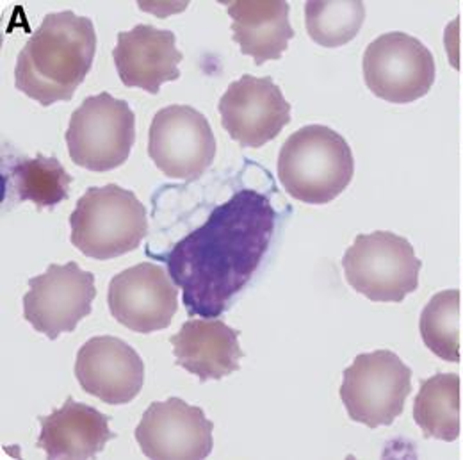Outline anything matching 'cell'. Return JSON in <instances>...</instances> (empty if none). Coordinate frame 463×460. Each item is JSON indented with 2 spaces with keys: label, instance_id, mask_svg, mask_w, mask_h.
I'll return each instance as SVG.
<instances>
[{
  "label": "cell",
  "instance_id": "obj_1",
  "mask_svg": "<svg viewBox=\"0 0 463 460\" xmlns=\"http://www.w3.org/2000/svg\"><path fill=\"white\" fill-rule=\"evenodd\" d=\"M277 227L268 195L244 187L166 254L168 273L189 316L218 318L251 281Z\"/></svg>",
  "mask_w": 463,
  "mask_h": 460
},
{
  "label": "cell",
  "instance_id": "obj_2",
  "mask_svg": "<svg viewBox=\"0 0 463 460\" xmlns=\"http://www.w3.org/2000/svg\"><path fill=\"white\" fill-rule=\"evenodd\" d=\"M95 54L91 18L70 9L49 13L18 54L14 86L43 108L68 102L88 77Z\"/></svg>",
  "mask_w": 463,
  "mask_h": 460
},
{
  "label": "cell",
  "instance_id": "obj_3",
  "mask_svg": "<svg viewBox=\"0 0 463 460\" xmlns=\"http://www.w3.org/2000/svg\"><path fill=\"white\" fill-rule=\"evenodd\" d=\"M277 170L280 184L294 200L325 206L335 200L353 180L354 159L351 147L339 132L312 123L286 139Z\"/></svg>",
  "mask_w": 463,
  "mask_h": 460
},
{
  "label": "cell",
  "instance_id": "obj_4",
  "mask_svg": "<svg viewBox=\"0 0 463 460\" xmlns=\"http://www.w3.org/2000/svg\"><path fill=\"white\" fill-rule=\"evenodd\" d=\"M71 244L86 257L109 261L139 246L148 234L146 207L118 184L88 187L70 215Z\"/></svg>",
  "mask_w": 463,
  "mask_h": 460
},
{
  "label": "cell",
  "instance_id": "obj_5",
  "mask_svg": "<svg viewBox=\"0 0 463 460\" xmlns=\"http://www.w3.org/2000/svg\"><path fill=\"white\" fill-rule=\"evenodd\" d=\"M349 288L371 302L400 303L419 288L422 263L411 243L391 230L358 234L343 257Z\"/></svg>",
  "mask_w": 463,
  "mask_h": 460
},
{
  "label": "cell",
  "instance_id": "obj_6",
  "mask_svg": "<svg viewBox=\"0 0 463 460\" xmlns=\"http://www.w3.org/2000/svg\"><path fill=\"white\" fill-rule=\"evenodd\" d=\"M136 141V115L111 93L88 97L70 116L66 145L71 161L90 172L125 165Z\"/></svg>",
  "mask_w": 463,
  "mask_h": 460
},
{
  "label": "cell",
  "instance_id": "obj_7",
  "mask_svg": "<svg viewBox=\"0 0 463 460\" xmlns=\"http://www.w3.org/2000/svg\"><path fill=\"white\" fill-rule=\"evenodd\" d=\"M411 393V369L391 350L360 353L343 373L341 400L354 423L391 426Z\"/></svg>",
  "mask_w": 463,
  "mask_h": 460
},
{
  "label": "cell",
  "instance_id": "obj_8",
  "mask_svg": "<svg viewBox=\"0 0 463 460\" xmlns=\"http://www.w3.org/2000/svg\"><path fill=\"white\" fill-rule=\"evenodd\" d=\"M364 81L373 95L391 104H410L435 84L431 51L415 36L392 31L373 40L362 59Z\"/></svg>",
  "mask_w": 463,
  "mask_h": 460
},
{
  "label": "cell",
  "instance_id": "obj_9",
  "mask_svg": "<svg viewBox=\"0 0 463 460\" xmlns=\"http://www.w3.org/2000/svg\"><path fill=\"white\" fill-rule=\"evenodd\" d=\"M95 298L91 272L82 270L75 261L51 264L45 273L29 279V291L24 294V318L36 332L54 341L64 332H73L91 314Z\"/></svg>",
  "mask_w": 463,
  "mask_h": 460
},
{
  "label": "cell",
  "instance_id": "obj_10",
  "mask_svg": "<svg viewBox=\"0 0 463 460\" xmlns=\"http://www.w3.org/2000/svg\"><path fill=\"white\" fill-rule=\"evenodd\" d=\"M148 156L170 178L198 180L216 158V138L209 120L191 106L159 110L148 132Z\"/></svg>",
  "mask_w": 463,
  "mask_h": 460
},
{
  "label": "cell",
  "instance_id": "obj_11",
  "mask_svg": "<svg viewBox=\"0 0 463 460\" xmlns=\"http://www.w3.org/2000/svg\"><path fill=\"white\" fill-rule=\"evenodd\" d=\"M108 305L119 325L137 334H152L172 325L178 288L163 266L139 263L111 279Z\"/></svg>",
  "mask_w": 463,
  "mask_h": 460
},
{
  "label": "cell",
  "instance_id": "obj_12",
  "mask_svg": "<svg viewBox=\"0 0 463 460\" xmlns=\"http://www.w3.org/2000/svg\"><path fill=\"white\" fill-rule=\"evenodd\" d=\"M214 423L200 407L172 397L150 403L134 437L148 459H207L213 454Z\"/></svg>",
  "mask_w": 463,
  "mask_h": 460
},
{
  "label": "cell",
  "instance_id": "obj_13",
  "mask_svg": "<svg viewBox=\"0 0 463 460\" xmlns=\"http://www.w3.org/2000/svg\"><path fill=\"white\" fill-rule=\"evenodd\" d=\"M218 111L232 139L246 149L273 141L290 121V104L275 81L250 73L231 82Z\"/></svg>",
  "mask_w": 463,
  "mask_h": 460
},
{
  "label": "cell",
  "instance_id": "obj_14",
  "mask_svg": "<svg viewBox=\"0 0 463 460\" xmlns=\"http://www.w3.org/2000/svg\"><path fill=\"white\" fill-rule=\"evenodd\" d=\"M75 379L84 393L108 405L130 403L143 389L145 362L115 336L88 340L77 351Z\"/></svg>",
  "mask_w": 463,
  "mask_h": 460
},
{
  "label": "cell",
  "instance_id": "obj_15",
  "mask_svg": "<svg viewBox=\"0 0 463 460\" xmlns=\"http://www.w3.org/2000/svg\"><path fill=\"white\" fill-rule=\"evenodd\" d=\"M113 59L127 88H139L157 95L165 82L180 77L178 64L184 54L176 49L174 31L137 24L130 31L118 33Z\"/></svg>",
  "mask_w": 463,
  "mask_h": 460
},
{
  "label": "cell",
  "instance_id": "obj_16",
  "mask_svg": "<svg viewBox=\"0 0 463 460\" xmlns=\"http://www.w3.org/2000/svg\"><path fill=\"white\" fill-rule=\"evenodd\" d=\"M239 331L218 318H191L170 338L175 364L207 380H222L241 369L244 351L239 346Z\"/></svg>",
  "mask_w": 463,
  "mask_h": 460
},
{
  "label": "cell",
  "instance_id": "obj_17",
  "mask_svg": "<svg viewBox=\"0 0 463 460\" xmlns=\"http://www.w3.org/2000/svg\"><path fill=\"white\" fill-rule=\"evenodd\" d=\"M38 421L42 432L36 446L49 459H91L116 437L109 428V416L91 405L75 402L73 397L49 416H40Z\"/></svg>",
  "mask_w": 463,
  "mask_h": 460
},
{
  "label": "cell",
  "instance_id": "obj_18",
  "mask_svg": "<svg viewBox=\"0 0 463 460\" xmlns=\"http://www.w3.org/2000/svg\"><path fill=\"white\" fill-rule=\"evenodd\" d=\"M227 11L232 38L244 56L253 58L257 66L282 58L294 38L288 2H227Z\"/></svg>",
  "mask_w": 463,
  "mask_h": 460
},
{
  "label": "cell",
  "instance_id": "obj_19",
  "mask_svg": "<svg viewBox=\"0 0 463 460\" xmlns=\"http://www.w3.org/2000/svg\"><path fill=\"white\" fill-rule=\"evenodd\" d=\"M462 380L457 373H437L420 382L413 419L430 439L453 443L460 436Z\"/></svg>",
  "mask_w": 463,
  "mask_h": 460
},
{
  "label": "cell",
  "instance_id": "obj_20",
  "mask_svg": "<svg viewBox=\"0 0 463 460\" xmlns=\"http://www.w3.org/2000/svg\"><path fill=\"white\" fill-rule=\"evenodd\" d=\"M73 178L56 156L36 154L18 158L7 168V195L14 202H33L38 209H52L70 196Z\"/></svg>",
  "mask_w": 463,
  "mask_h": 460
},
{
  "label": "cell",
  "instance_id": "obj_21",
  "mask_svg": "<svg viewBox=\"0 0 463 460\" xmlns=\"http://www.w3.org/2000/svg\"><path fill=\"white\" fill-rule=\"evenodd\" d=\"M365 20L360 0H310L305 4L308 36L321 47L335 49L349 43Z\"/></svg>",
  "mask_w": 463,
  "mask_h": 460
},
{
  "label": "cell",
  "instance_id": "obj_22",
  "mask_svg": "<svg viewBox=\"0 0 463 460\" xmlns=\"http://www.w3.org/2000/svg\"><path fill=\"white\" fill-rule=\"evenodd\" d=\"M460 291L446 289L430 298L419 320L426 348L446 362H460Z\"/></svg>",
  "mask_w": 463,
  "mask_h": 460
}]
</instances>
